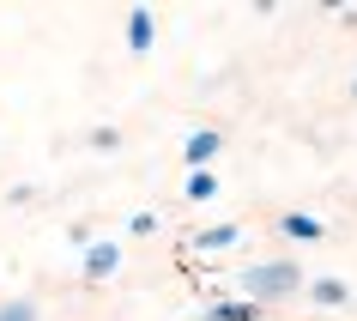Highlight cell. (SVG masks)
<instances>
[{
    "label": "cell",
    "mask_w": 357,
    "mask_h": 321,
    "mask_svg": "<svg viewBox=\"0 0 357 321\" xmlns=\"http://www.w3.org/2000/svg\"><path fill=\"white\" fill-rule=\"evenodd\" d=\"M212 151H218V133H194L188 140V164H206Z\"/></svg>",
    "instance_id": "7a4b0ae2"
},
{
    "label": "cell",
    "mask_w": 357,
    "mask_h": 321,
    "mask_svg": "<svg viewBox=\"0 0 357 321\" xmlns=\"http://www.w3.org/2000/svg\"><path fill=\"white\" fill-rule=\"evenodd\" d=\"M315 297H321V303H345V285H339V279H321Z\"/></svg>",
    "instance_id": "5b68a950"
},
{
    "label": "cell",
    "mask_w": 357,
    "mask_h": 321,
    "mask_svg": "<svg viewBox=\"0 0 357 321\" xmlns=\"http://www.w3.org/2000/svg\"><path fill=\"white\" fill-rule=\"evenodd\" d=\"M128 43H133V49H146V43H151V13H133V24H128Z\"/></svg>",
    "instance_id": "3957f363"
},
{
    "label": "cell",
    "mask_w": 357,
    "mask_h": 321,
    "mask_svg": "<svg viewBox=\"0 0 357 321\" xmlns=\"http://www.w3.org/2000/svg\"><path fill=\"white\" fill-rule=\"evenodd\" d=\"M291 285H297V267H255V273H248V291H255V297H273V291H291Z\"/></svg>",
    "instance_id": "6da1fadb"
},
{
    "label": "cell",
    "mask_w": 357,
    "mask_h": 321,
    "mask_svg": "<svg viewBox=\"0 0 357 321\" xmlns=\"http://www.w3.org/2000/svg\"><path fill=\"white\" fill-rule=\"evenodd\" d=\"M115 261H121V255H115L109 243H103V248H91V279H103V273H109Z\"/></svg>",
    "instance_id": "277c9868"
},
{
    "label": "cell",
    "mask_w": 357,
    "mask_h": 321,
    "mask_svg": "<svg viewBox=\"0 0 357 321\" xmlns=\"http://www.w3.org/2000/svg\"><path fill=\"white\" fill-rule=\"evenodd\" d=\"M0 321H37V309L31 303H13V309H0Z\"/></svg>",
    "instance_id": "8992f818"
}]
</instances>
